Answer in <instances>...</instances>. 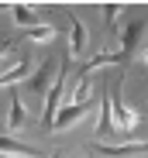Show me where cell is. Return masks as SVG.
I'll use <instances>...</instances> for the list:
<instances>
[{"label":"cell","mask_w":148,"mask_h":158,"mask_svg":"<svg viewBox=\"0 0 148 158\" xmlns=\"http://www.w3.org/2000/svg\"><path fill=\"white\" fill-rule=\"evenodd\" d=\"M107 89H110V93H107V110H110V124H114V131L131 134V131L138 127V110H131L128 103H124V96H121L124 83H114V86H107Z\"/></svg>","instance_id":"1"},{"label":"cell","mask_w":148,"mask_h":158,"mask_svg":"<svg viewBox=\"0 0 148 158\" xmlns=\"http://www.w3.org/2000/svg\"><path fill=\"white\" fill-rule=\"evenodd\" d=\"M55 72H59V62H55V59L41 62V65H38V69H31V76H28V89L41 100V93H48V86H52Z\"/></svg>","instance_id":"2"},{"label":"cell","mask_w":148,"mask_h":158,"mask_svg":"<svg viewBox=\"0 0 148 158\" xmlns=\"http://www.w3.org/2000/svg\"><path fill=\"white\" fill-rule=\"evenodd\" d=\"M93 107V100H86V103H69V107H59V114L52 117V124H48V131H66V127H72L86 110Z\"/></svg>","instance_id":"3"},{"label":"cell","mask_w":148,"mask_h":158,"mask_svg":"<svg viewBox=\"0 0 148 158\" xmlns=\"http://www.w3.org/2000/svg\"><path fill=\"white\" fill-rule=\"evenodd\" d=\"M90 151L93 155H100V158H141L145 155V144L138 141V144H124V148H117V144H90Z\"/></svg>","instance_id":"4"},{"label":"cell","mask_w":148,"mask_h":158,"mask_svg":"<svg viewBox=\"0 0 148 158\" xmlns=\"http://www.w3.org/2000/svg\"><path fill=\"white\" fill-rule=\"evenodd\" d=\"M69 28H72V41H69L66 55L69 59H79L83 52H86V24L79 21V14H72V10H69Z\"/></svg>","instance_id":"5"},{"label":"cell","mask_w":148,"mask_h":158,"mask_svg":"<svg viewBox=\"0 0 148 158\" xmlns=\"http://www.w3.org/2000/svg\"><path fill=\"white\" fill-rule=\"evenodd\" d=\"M0 155H7V158H41V148L21 144V141H14L11 134H0Z\"/></svg>","instance_id":"6"},{"label":"cell","mask_w":148,"mask_h":158,"mask_svg":"<svg viewBox=\"0 0 148 158\" xmlns=\"http://www.w3.org/2000/svg\"><path fill=\"white\" fill-rule=\"evenodd\" d=\"M7 124H11V131L28 127V110H24V103H21V89H17V86H11V110H7Z\"/></svg>","instance_id":"7"},{"label":"cell","mask_w":148,"mask_h":158,"mask_svg":"<svg viewBox=\"0 0 148 158\" xmlns=\"http://www.w3.org/2000/svg\"><path fill=\"white\" fill-rule=\"evenodd\" d=\"M11 14H14V24H21V28H35V24H41V17H38L31 7H24V4L11 7Z\"/></svg>","instance_id":"8"},{"label":"cell","mask_w":148,"mask_h":158,"mask_svg":"<svg viewBox=\"0 0 148 158\" xmlns=\"http://www.w3.org/2000/svg\"><path fill=\"white\" fill-rule=\"evenodd\" d=\"M24 38H31V41H52L55 38V28H48V24H35V28H28V35H24Z\"/></svg>","instance_id":"9"},{"label":"cell","mask_w":148,"mask_h":158,"mask_svg":"<svg viewBox=\"0 0 148 158\" xmlns=\"http://www.w3.org/2000/svg\"><path fill=\"white\" fill-rule=\"evenodd\" d=\"M76 103H86L90 100V76H79V83H76V93H69Z\"/></svg>","instance_id":"10"},{"label":"cell","mask_w":148,"mask_h":158,"mask_svg":"<svg viewBox=\"0 0 148 158\" xmlns=\"http://www.w3.org/2000/svg\"><path fill=\"white\" fill-rule=\"evenodd\" d=\"M14 45H17V38H0V72H4L7 65V55H11V52H14Z\"/></svg>","instance_id":"11"},{"label":"cell","mask_w":148,"mask_h":158,"mask_svg":"<svg viewBox=\"0 0 148 158\" xmlns=\"http://www.w3.org/2000/svg\"><path fill=\"white\" fill-rule=\"evenodd\" d=\"M117 14H121V4H107V7H104V17H107V24H110V28L117 24Z\"/></svg>","instance_id":"12"},{"label":"cell","mask_w":148,"mask_h":158,"mask_svg":"<svg viewBox=\"0 0 148 158\" xmlns=\"http://www.w3.org/2000/svg\"><path fill=\"white\" fill-rule=\"evenodd\" d=\"M48 158H62V155H59V151H55V155H48Z\"/></svg>","instance_id":"13"}]
</instances>
